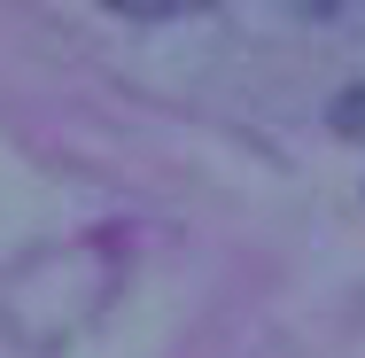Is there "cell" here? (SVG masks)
Returning <instances> with one entry per match:
<instances>
[]
</instances>
